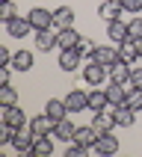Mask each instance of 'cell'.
<instances>
[{"label": "cell", "instance_id": "obj_1", "mask_svg": "<svg viewBox=\"0 0 142 157\" xmlns=\"http://www.w3.org/2000/svg\"><path fill=\"white\" fill-rule=\"evenodd\" d=\"M83 80H86V86H101L104 80H110V71H106V65L89 56V62L83 65Z\"/></svg>", "mask_w": 142, "mask_h": 157}, {"label": "cell", "instance_id": "obj_2", "mask_svg": "<svg viewBox=\"0 0 142 157\" xmlns=\"http://www.w3.org/2000/svg\"><path fill=\"white\" fill-rule=\"evenodd\" d=\"M33 142H36V131L30 128V124H24V128H18V131H15L12 148L21 151V154H30V151H33Z\"/></svg>", "mask_w": 142, "mask_h": 157}, {"label": "cell", "instance_id": "obj_3", "mask_svg": "<svg viewBox=\"0 0 142 157\" xmlns=\"http://www.w3.org/2000/svg\"><path fill=\"white\" fill-rule=\"evenodd\" d=\"M92 151H95V154H101V157H110V154H115V151H118V136H115L113 131H104V133H101V136L95 140Z\"/></svg>", "mask_w": 142, "mask_h": 157}, {"label": "cell", "instance_id": "obj_4", "mask_svg": "<svg viewBox=\"0 0 142 157\" xmlns=\"http://www.w3.org/2000/svg\"><path fill=\"white\" fill-rule=\"evenodd\" d=\"M106 39L113 44H121L130 39V27H127V21H121V18H115V21H110L106 24Z\"/></svg>", "mask_w": 142, "mask_h": 157}, {"label": "cell", "instance_id": "obj_5", "mask_svg": "<svg viewBox=\"0 0 142 157\" xmlns=\"http://www.w3.org/2000/svg\"><path fill=\"white\" fill-rule=\"evenodd\" d=\"M6 33L12 36V39H27V36L36 33V30H33V24H30L27 15H18V18H12V21L6 24Z\"/></svg>", "mask_w": 142, "mask_h": 157}, {"label": "cell", "instance_id": "obj_6", "mask_svg": "<svg viewBox=\"0 0 142 157\" xmlns=\"http://www.w3.org/2000/svg\"><path fill=\"white\" fill-rule=\"evenodd\" d=\"M27 18H30V24H33V30H50L53 27V12H47V9L36 6L27 12Z\"/></svg>", "mask_w": 142, "mask_h": 157}, {"label": "cell", "instance_id": "obj_7", "mask_svg": "<svg viewBox=\"0 0 142 157\" xmlns=\"http://www.w3.org/2000/svg\"><path fill=\"white\" fill-rule=\"evenodd\" d=\"M130 62H124V59H118V62H113V65H110V83H121V86H127V83H130Z\"/></svg>", "mask_w": 142, "mask_h": 157}, {"label": "cell", "instance_id": "obj_8", "mask_svg": "<svg viewBox=\"0 0 142 157\" xmlns=\"http://www.w3.org/2000/svg\"><path fill=\"white\" fill-rule=\"evenodd\" d=\"M33 44H36V51L50 53L53 48H56V33H53V27H50V30H36V36H33Z\"/></svg>", "mask_w": 142, "mask_h": 157}, {"label": "cell", "instance_id": "obj_9", "mask_svg": "<svg viewBox=\"0 0 142 157\" xmlns=\"http://www.w3.org/2000/svg\"><path fill=\"white\" fill-rule=\"evenodd\" d=\"M92 59H98L101 65H113V62H118V44H98L95 53H92Z\"/></svg>", "mask_w": 142, "mask_h": 157}, {"label": "cell", "instance_id": "obj_10", "mask_svg": "<svg viewBox=\"0 0 142 157\" xmlns=\"http://www.w3.org/2000/svg\"><path fill=\"white\" fill-rule=\"evenodd\" d=\"M0 107H3V104H0ZM3 122L12 124V128H24V124H30V119H27V113L18 104H12V107H3Z\"/></svg>", "mask_w": 142, "mask_h": 157}, {"label": "cell", "instance_id": "obj_11", "mask_svg": "<svg viewBox=\"0 0 142 157\" xmlns=\"http://www.w3.org/2000/svg\"><path fill=\"white\" fill-rule=\"evenodd\" d=\"M80 62H83V53L77 48H68V51H59V68L62 71H77Z\"/></svg>", "mask_w": 142, "mask_h": 157}, {"label": "cell", "instance_id": "obj_12", "mask_svg": "<svg viewBox=\"0 0 142 157\" xmlns=\"http://www.w3.org/2000/svg\"><path fill=\"white\" fill-rule=\"evenodd\" d=\"M74 9L71 6H59L53 9V30H68V27H74Z\"/></svg>", "mask_w": 142, "mask_h": 157}, {"label": "cell", "instance_id": "obj_13", "mask_svg": "<svg viewBox=\"0 0 142 157\" xmlns=\"http://www.w3.org/2000/svg\"><path fill=\"white\" fill-rule=\"evenodd\" d=\"M74 133H77V124L71 122L68 116H65V119H59V122H56V128H53V136H56L59 142H65V145L74 140Z\"/></svg>", "mask_w": 142, "mask_h": 157}, {"label": "cell", "instance_id": "obj_14", "mask_svg": "<svg viewBox=\"0 0 142 157\" xmlns=\"http://www.w3.org/2000/svg\"><path fill=\"white\" fill-rule=\"evenodd\" d=\"M65 104H68V110H71V113L89 110V92H83V89H71L68 95H65Z\"/></svg>", "mask_w": 142, "mask_h": 157}, {"label": "cell", "instance_id": "obj_15", "mask_svg": "<svg viewBox=\"0 0 142 157\" xmlns=\"http://www.w3.org/2000/svg\"><path fill=\"white\" fill-rule=\"evenodd\" d=\"M98 128V131L104 133V131H113V128H118V124H115V107L110 104L106 107V110H101V113H95V122H92Z\"/></svg>", "mask_w": 142, "mask_h": 157}, {"label": "cell", "instance_id": "obj_16", "mask_svg": "<svg viewBox=\"0 0 142 157\" xmlns=\"http://www.w3.org/2000/svg\"><path fill=\"white\" fill-rule=\"evenodd\" d=\"M30 128L36 131V136H47V133H53V128H56V122H53L47 113H39L30 119Z\"/></svg>", "mask_w": 142, "mask_h": 157}, {"label": "cell", "instance_id": "obj_17", "mask_svg": "<svg viewBox=\"0 0 142 157\" xmlns=\"http://www.w3.org/2000/svg\"><path fill=\"white\" fill-rule=\"evenodd\" d=\"M44 113L50 116L53 122H59V119L71 116V110H68V104H65V98H50V101L44 104Z\"/></svg>", "mask_w": 142, "mask_h": 157}, {"label": "cell", "instance_id": "obj_18", "mask_svg": "<svg viewBox=\"0 0 142 157\" xmlns=\"http://www.w3.org/2000/svg\"><path fill=\"white\" fill-rule=\"evenodd\" d=\"M121 12H124V9H121V3H118V0H104V3L98 6V18H101V21H106V24H110V21H115Z\"/></svg>", "mask_w": 142, "mask_h": 157}, {"label": "cell", "instance_id": "obj_19", "mask_svg": "<svg viewBox=\"0 0 142 157\" xmlns=\"http://www.w3.org/2000/svg\"><path fill=\"white\" fill-rule=\"evenodd\" d=\"M77 42H80V33L74 30V27H68V30H56V48H59V51L77 48Z\"/></svg>", "mask_w": 142, "mask_h": 157}, {"label": "cell", "instance_id": "obj_20", "mask_svg": "<svg viewBox=\"0 0 142 157\" xmlns=\"http://www.w3.org/2000/svg\"><path fill=\"white\" fill-rule=\"evenodd\" d=\"M98 136H101V131H98L95 124H86V128H77V133H74V142H80V145L92 148Z\"/></svg>", "mask_w": 142, "mask_h": 157}, {"label": "cell", "instance_id": "obj_21", "mask_svg": "<svg viewBox=\"0 0 142 157\" xmlns=\"http://www.w3.org/2000/svg\"><path fill=\"white\" fill-rule=\"evenodd\" d=\"M118 59H124V62H139V42H133V39H127V42H121L118 44Z\"/></svg>", "mask_w": 142, "mask_h": 157}, {"label": "cell", "instance_id": "obj_22", "mask_svg": "<svg viewBox=\"0 0 142 157\" xmlns=\"http://www.w3.org/2000/svg\"><path fill=\"white\" fill-rule=\"evenodd\" d=\"M106 107H110V98H106V89H92V92H89V110H92V113H101V110H106Z\"/></svg>", "mask_w": 142, "mask_h": 157}, {"label": "cell", "instance_id": "obj_23", "mask_svg": "<svg viewBox=\"0 0 142 157\" xmlns=\"http://www.w3.org/2000/svg\"><path fill=\"white\" fill-rule=\"evenodd\" d=\"M106 98H110L113 107H124V104H127V86H121V83H110V86H106Z\"/></svg>", "mask_w": 142, "mask_h": 157}, {"label": "cell", "instance_id": "obj_24", "mask_svg": "<svg viewBox=\"0 0 142 157\" xmlns=\"http://www.w3.org/2000/svg\"><path fill=\"white\" fill-rule=\"evenodd\" d=\"M53 140H56V136H53ZM53 140H50V136H36L30 154H33V157H50L53 154Z\"/></svg>", "mask_w": 142, "mask_h": 157}, {"label": "cell", "instance_id": "obj_25", "mask_svg": "<svg viewBox=\"0 0 142 157\" xmlns=\"http://www.w3.org/2000/svg\"><path fill=\"white\" fill-rule=\"evenodd\" d=\"M12 68L15 71H30L33 68V51H15L12 53Z\"/></svg>", "mask_w": 142, "mask_h": 157}, {"label": "cell", "instance_id": "obj_26", "mask_svg": "<svg viewBox=\"0 0 142 157\" xmlns=\"http://www.w3.org/2000/svg\"><path fill=\"white\" fill-rule=\"evenodd\" d=\"M133 122H136V110H130V107H115V124L118 128H133Z\"/></svg>", "mask_w": 142, "mask_h": 157}, {"label": "cell", "instance_id": "obj_27", "mask_svg": "<svg viewBox=\"0 0 142 157\" xmlns=\"http://www.w3.org/2000/svg\"><path fill=\"white\" fill-rule=\"evenodd\" d=\"M12 18H18L15 0H3V3H0V21H3V24H9Z\"/></svg>", "mask_w": 142, "mask_h": 157}, {"label": "cell", "instance_id": "obj_28", "mask_svg": "<svg viewBox=\"0 0 142 157\" xmlns=\"http://www.w3.org/2000/svg\"><path fill=\"white\" fill-rule=\"evenodd\" d=\"M0 104H3V107H12V104H18V92L12 89V83L0 86Z\"/></svg>", "mask_w": 142, "mask_h": 157}, {"label": "cell", "instance_id": "obj_29", "mask_svg": "<svg viewBox=\"0 0 142 157\" xmlns=\"http://www.w3.org/2000/svg\"><path fill=\"white\" fill-rule=\"evenodd\" d=\"M15 131H18V128H12V124H6V122H0V145H12Z\"/></svg>", "mask_w": 142, "mask_h": 157}, {"label": "cell", "instance_id": "obj_30", "mask_svg": "<svg viewBox=\"0 0 142 157\" xmlns=\"http://www.w3.org/2000/svg\"><path fill=\"white\" fill-rule=\"evenodd\" d=\"M127 27H130V39H133V42H142V15L130 18V21H127Z\"/></svg>", "mask_w": 142, "mask_h": 157}, {"label": "cell", "instance_id": "obj_31", "mask_svg": "<svg viewBox=\"0 0 142 157\" xmlns=\"http://www.w3.org/2000/svg\"><path fill=\"white\" fill-rule=\"evenodd\" d=\"M95 48H98V44L92 42L89 36H80V42H77V51L83 53V56H92V53H95Z\"/></svg>", "mask_w": 142, "mask_h": 157}, {"label": "cell", "instance_id": "obj_32", "mask_svg": "<svg viewBox=\"0 0 142 157\" xmlns=\"http://www.w3.org/2000/svg\"><path fill=\"white\" fill-rule=\"evenodd\" d=\"M127 107L136 110V113L142 110V89H130V92H127Z\"/></svg>", "mask_w": 142, "mask_h": 157}, {"label": "cell", "instance_id": "obj_33", "mask_svg": "<svg viewBox=\"0 0 142 157\" xmlns=\"http://www.w3.org/2000/svg\"><path fill=\"white\" fill-rule=\"evenodd\" d=\"M89 151H92V148H86V145H80V142L71 140L68 148H65V157H83V154H89Z\"/></svg>", "mask_w": 142, "mask_h": 157}, {"label": "cell", "instance_id": "obj_34", "mask_svg": "<svg viewBox=\"0 0 142 157\" xmlns=\"http://www.w3.org/2000/svg\"><path fill=\"white\" fill-rule=\"evenodd\" d=\"M118 3H121V9L130 12V15H139L142 12V0H118Z\"/></svg>", "mask_w": 142, "mask_h": 157}, {"label": "cell", "instance_id": "obj_35", "mask_svg": "<svg viewBox=\"0 0 142 157\" xmlns=\"http://www.w3.org/2000/svg\"><path fill=\"white\" fill-rule=\"evenodd\" d=\"M130 89H142V65L130 68Z\"/></svg>", "mask_w": 142, "mask_h": 157}, {"label": "cell", "instance_id": "obj_36", "mask_svg": "<svg viewBox=\"0 0 142 157\" xmlns=\"http://www.w3.org/2000/svg\"><path fill=\"white\" fill-rule=\"evenodd\" d=\"M12 71H15L12 65H0V86H6L9 80H12Z\"/></svg>", "mask_w": 142, "mask_h": 157}, {"label": "cell", "instance_id": "obj_37", "mask_svg": "<svg viewBox=\"0 0 142 157\" xmlns=\"http://www.w3.org/2000/svg\"><path fill=\"white\" fill-rule=\"evenodd\" d=\"M0 65H12V51L9 48H0Z\"/></svg>", "mask_w": 142, "mask_h": 157}, {"label": "cell", "instance_id": "obj_38", "mask_svg": "<svg viewBox=\"0 0 142 157\" xmlns=\"http://www.w3.org/2000/svg\"><path fill=\"white\" fill-rule=\"evenodd\" d=\"M139 62H142V42H139Z\"/></svg>", "mask_w": 142, "mask_h": 157}]
</instances>
